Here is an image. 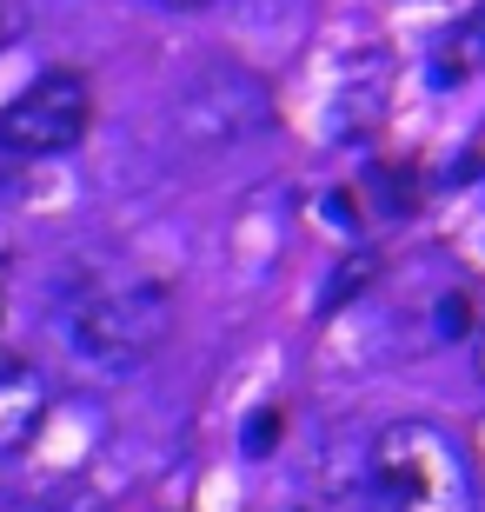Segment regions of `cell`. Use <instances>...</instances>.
<instances>
[{
	"label": "cell",
	"instance_id": "1",
	"mask_svg": "<svg viewBox=\"0 0 485 512\" xmlns=\"http://www.w3.org/2000/svg\"><path fill=\"white\" fill-rule=\"evenodd\" d=\"M54 333L67 360L94 380H127L167 346L173 333V293L147 273H107V280L74 286L54 306Z\"/></svg>",
	"mask_w": 485,
	"mask_h": 512
},
{
	"label": "cell",
	"instance_id": "10",
	"mask_svg": "<svg viewBox=\"0 0 485 512\" xmlns=\"http://www.w3.org/2000/svg\"><path fill=\"white\" fill-rule=\"evenodd\" d=\"M7 280H14V253L0 247V300H7Z\"/></svg>",
	"mask_w": 485,
	"mask_h": 512
},
{
	"label": "cell",
	"instance_id": "3",
	"mask_svg": "<svg viewBox=\"0 0 485 512\" xmlns=\"http://www.w3.org/2000/svg\"><path fill=\"white\" fill-rule=\"evenodd\" d=\"M94 120V94L74 67H47L20 87L7 107H0V147L27 153V160H47V153H67Z\"/></svg>",
	"mask_w": 485,
	"mask_h": 512
},
{
	"label": "cell",
	"instance_id": "5",
	"mask_svg": "<svg viewBox=\"0 0 485 512\" xmlns=\"http://www.w3.org/2000/svg\"><path fill=\"white\" fill-rule=\"evenodd\" d=\"M47 406H54V393H47V380H40V366L0 346V459H14V453L34 446Z\"/></svg>",
	"mask_w": 485,
	"mask_h": 512
},
{
	"label": "cell",
	"instance_id": "7",
	"mask_svg": "<svg viewBox=\"0 0 485 512\" xmlns=\"http://www.w3.org/2000/svg\"><path fill=\"white\" fill-rule=\"evenodd\" d=\"M452 47L466 54V67H485V14H472L459 34H452Z\"/></svg>",
	"mask_w": 485,
	"mask_h": 512
},
{
	"label": "cell",
	"instance_id": "12",
	"mask_svg": "<svg viewBox=\"0 0 485 512\" xmlns=\"http://www.w3.org/2000/svg\"><path fill=\"white\" fill-rule=\"evenodd\" d=\"M472 340H479V360H485V326H479V333H472Z\"/></svg>",
	"mask_w": 485,
	"mask_h": 512
},
{
	"label": "cell",
	"instance_id": "4",
	"mask_svg": "<svg viewBox=\"0 0 485 512\" xmlns=\"http://www.w3.org/2000/svg\"><path fill=\"white\" fill-rule=\"evenodd\" d=\"M266 120H273V94H266L253 74H240V67H213V74H200L187 87V100H180V127H187L193 140H206V147L253 140Z\"/></svg>",
	"mask_w": 485,
	"mask_h": 512
},
{
	"label": "cell",
	"instance_id": "11",
	"mask_svg": "<svg viewBox=\"0 0 485 512\" xmlns=\"http://www.w3.org/2000/svg\"><path fill=\"white\" fill-rule=\"evenodd\" d=\"M160 7H213V0H160Z\"/></svg>",
	"mask_w": 485,
	"mask_h": 512
},
{
	"label": "cell",
	"instance_id": "6",
	"mask_svg": "<svg viewBox=\"0 0 485 512\" xmlns=\"http://www.w3.org/2000/svg\"><path fill=\"white\" fill-rule=\"evenodd\" d=\"M273 433H280V406H260L246 426V453H273Z\"/></svg>",
	"mask_w": 485,
	"mask_h": 512
},
{
	"label": "cell",
	"instance_id": "8",
	"mask_svg": "<svg viewBox=\"0 0 485 512\" xmlns=\"http://www.w3.org/2000/svg\"><path fill=\"white\" fill-rule=\"evenodd\" d=\"M27 34V0H0V54Z\"/></svg>",
	"mask_w": 485,
	"mask_h": 512
},
{
	"label": "cell",
	"instance_id": "2",
	"mask_svg": "<svg viewBox=\"0 0 485 512\" xmlns=\"http://www.w3.org/2000/svg\"><path fill=\"white\" fill-rule=\"evenodd\" d=\"M373 512H479L466 446L439 419H392L366 453Z\"/></svg>",
	"mask_w": 485,
	"mask_h": 512
},
{
	"label": "cell",
	"instance_id": "9",
	"mask_svg": "<svg viewBox=\"0 0 485 512\" xmlns=\"http://www.w3.org/2000/svg\"><path fill=\"white\" fill-rule=\"evenodd\" d=\"M14 512H94L87 499H67V493H54V499H27V506H14Z\"/></svg>",
	"mask_w": 485,
	"mask_h": 512
}]
</instances>
